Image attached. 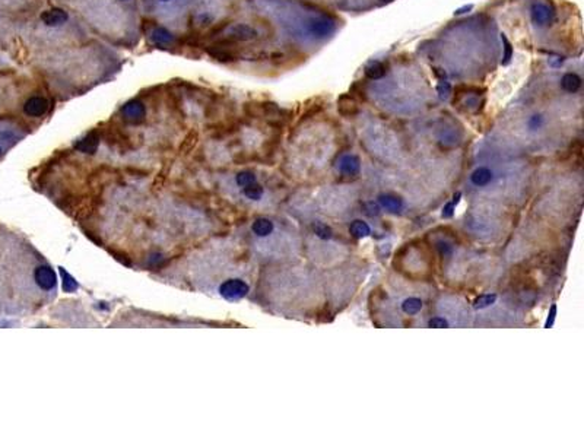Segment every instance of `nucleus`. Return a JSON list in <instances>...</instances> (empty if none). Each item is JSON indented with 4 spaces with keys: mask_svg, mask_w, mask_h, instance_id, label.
I'll return each mask as SVG.
<instances>
[{
    "mask_svg": "<svg viewBox=\"0 0 584 438\" xmlns=\"http://www.w3.org/2000/svg\"><path fill=\"white\" fill-rule=\"evenodd\" d=\"M56 292L48 263L13 231L0 227V322L32 313Z\"/></svg>",
    "mask_w": 584,
    "mask_h": 438,
    "instance_id": "nucleus-1",
    "label": "nucleus"
},
{
    "mask_svg": "<svg viewBox=\"0 0 584 438\" xmlns=\"http://www.w3.org/2000/svg\"><path fill=\"white\" fill-rule=\"evenodd\" d=\"M380 203L384 209L390 210V212H400L403 209V202L399 199V197H394V196H390V194H383L380 196Z\"/></svg>",
    "mask_w": 584,
    "mask_h": 438,
    "instance_id": "nucleus-14",
    "label": "nucleus"
},
{
    "mask_svg": "<svg viewBox=\"0 0 584 438\" xmlns=\"http://www.w3.org/2000/svg\"><path fill=\"white\" fill-rule=\"evenodd\" d=\"M530 15H532V20L538 26H548V25H551L554 22V18H555L554 10L548 4L541 3V1H536V3L532 4Z\"/></svg>",
    "mask_w": 584,
    "mask_h": 438,
    "instance_id": "nucleus-2",
    "label": "nucleus"
},
{
    "mask_svg": "<svg viewBox=\"0 0 584 438\" xmlns=\"http://www.w3.org/2000/svg\"><path fill=\"white\" fill-rule=\"evenodd\" d=\"M456 205H457V199L453 200V202H450V203H447V206L443 210V216H444V218L453 216V212H454V206H456Z\"/></svg>",
    "mask_w": 584,
    "mask_h": 438,
    "instance_id": "nucleus-25",
    "label": "nucleus"
},
{
    "mask_svg": "<svg viewBox=\"0 0 584 438\" xmlns=\"http://www.w3.org/2000/svg\"><path fill=\"white\" fill-rule=\"evenodd\" d=\"M380 1H391V0H380Z\"/></svg>",
    "mask_w": 584,
    "mask_h": 438,
    "instance_id": "nucleus-27",
    "label": "nucleus"
},
{
    "mask_svg": "<svg viewBox=\"0 0 584 438\" xmlns=\"http://www.w3.org/2000/svg\"><path fill=\"white\" fill-rule=\"evenodd\" d=\"M121 113H123V115H124L127 120H130V121H140V120H143L146 110H145V105H143L140 101H136V99H135V101L127 102V104L121 108Z\"/></svg>",
    "mask_w": 584,
    "mask_h": 438,
    "instance_id": "nucleus-7",
    "label": "nucleus"
},
{
    "mask_svg": "<svg viewBox=\"0 0 584 438\" xmlns=\"http://www.w3.org/2000/svg\"><path fill=\"white\" fill-rule=\"evenodd\" d=\"M402 310L408 316H415V314H418L422 310V301L419 298H416V297H409V298H406L403 301Z\"/></svg>",
    "mask_w": 584,
    "mask_h": 438,
    "instance_id": "nucleus-17",
    "label": "nucleus"
},
{
    "mask_svg": "<svg viewBox=\"0 0 584 438\" xmlns=\"http://www.w3.org/2000/svg\"><path fill=\"white\" fill-rule=\"evenodd\" d=\"M41 19L48 26H57V25H61V23H64L67 20V13L63 9L54 7V9L45 10L41 15Z\"/></svg>",
    "mask_w": 584,
    "mask_h": 438,
    "instance_id": "nucleus-10",
    "label": "nucleus"
},
{
    "mask_svg": "<svg viewBox=\"0 0 584 438\" xmlns=\"http://www.w3.org/2000/svg\"><path fill=\"white\" fill-rule=\"evenodd\" d=\"M48 108V101L42 96H32L23 105V113L29 117H39Z\"/></svg>",
    "mask_w": 584,
    "mask_h": 438,
    "instance_id": "nucleus-6",
    "label": "nucleus"
},
{
    "mask_svg": "<svg viewBox=\"0 0 584 438\" xmlns=\"http://www.w3.org/2000/svg\"><path fill=\"white\" fill-rule=\"evenodd\" d=\"M308 29H310L312 37H315V38H326V37H329L330 34L334 32L336 25H334V22L326 19V18H318V19H312L310 22Z\"/></svg>",
    "mask_w": 584,
    "mask_h": 438,
    "instance_id": "nucleus-4",
    "label": "nucleus"
},
{
    "mask_svg": "<svg viewBox=\"0 0 584 438\" xmlns=\"http://www.w3.org/2000/svg\"><path fill=\"white\" fill-rule=\"evenodd\" d=\"M273 222L268 218H259L253 224V232L257 237H268L273 232Z\"/></svg>",
    "mask_w": 584,
    "mask_h": 438,
    "instance_id": "nucleus-13",
    "label": "nucleus"
},
{
    "mask_svg": "<svg viewBox=\"0 0 584 438\" xmlns=\"http://www.w3.org/2000/svg\"><path fill=\"white\" fill-rule=\"evenodd\" d=\"M438 94H440V96L443 98V99H446L448 95H450V92H451V86H450V83H448L447 80L444 79V80H441L440 83H438Z\"/></svg>",
    "mask_w": 584,
    "mask_h": 438,
    "instance_id": "nucleus-23",
    "label": "nucleus"
},
{
    "mask_svg": "<svg viewBox=\"0 0 584 438\" xmlns=\"http://www.w3.org/2000/svg\"><path fill=\"white\" fill-rule=\"evenodd\" d=\"M364 73H365V76L368 77V79H371V80H377V79H381V77L387 73V66H386L383 61H378V60L370 61V63L365 66Z\"/></svg>",
    "mask_w": 584,
    "mask_h": 438,
    "instance_id": "nucleus-11",
    "label": "nucleus"
},
{
    "mask_svg": "<svg viewBox=\"0 0 584 438\" xmlns=\"http://www.w3.org/2000/svg\"><path fill=\"white\" fill-rule=\"evenodd\" d=\"M151 38H152V41H154L155 44H168V42L173 39V35H171V32L167 31L165 28H155V29L151 32Z\"/></svg>",
    "mask_w": 584,
    "mask_h": 438,
    "instance_id": "nucleus-18",
    "label": "nucleus"
},
{
    "mask_svg": "<svg viewBox=\"0 0 584 438\" xmlns=\"http://www.w3.org/2000/svg\"><path fill=\"white\" fill-rule=\"evenodd\" d=\"M428 326L429 327H435V329H440V327H448V322L444 319V317H440V316H437V317H432L431 320L428 322Z\"/></svg>",
    "mask_w": 584,
    "mask_h": 438,
    "instance_id": "nucleus-24",
    "label": "nucleus"
},
{
    "mask_svg": "<svg viewBox=\"0 0 584 438\" xmlns=\"http://www.w3.org/2000/svg\"><path fill=\"white\" fill-rule=\"evenodd\" d=\"M337 111H339V114L343 115V117H353V115H356L358 111H359L358 101L350 94L340 95L337 98Z\"/></svg>",
    "mask_w": 584,
    "mask_h": 438,
    "instance_id": "nucleus-5",
    "label": "nucleus"
},
{
    "mask_svg": "<svg viewBox=\"0 0 584 438\" xmlns=\"http://www.w3.org/2000/svg\"><path fill=\"white\" fill-rule=\"evenodd\" d=\"M314 232L318 238L321 240H329L331 238V229L326 225V224H321V222H317L314 225Z\"/></svg>",
    "mask_w": 584,
    "mask_h": 438,
    "instance_id": "nucleus-20",
    "label": "nucleus"
},
{
    "mask_svg": "<svg viewBox=\"0 0 584 438\" xmlns=\"http://www.w3.org/2000/svg\"><path fill=\"white\" fill-rule=\"evenodd\" d=\"M162 1H168V0H162Z\"/></svg>",
    "mask_w": 584,
    "mask_h": 438,
    "instance_id": "nucleus-28",
    "label": "nucleus"
},
{
    "mask_svg": "<svg viewBox=\"0 0 584 438\" xmlns=\"http://www.w3.org/2000/svg\"><path fill=\"white\" fill-rule=\"evenodd\" d=\"M555 314H557V305H552L551 307V313H549V317H548V322H546V327H549V326H552L554 324V320H555Z\"/></svg>",
    "mask_w": 584,
    "mask_h": 438,
    "instance_id": "nucleus-26",
    "label": "nucleus"
},
{
    "mask_svg": "<svg viewBox=\"0 0 584 438\" xmlns=\"http://www.w3.org/2000/svg\"><path fill=\"white\" fill-rule=\"evenodd\" d=\"M495 301H497V295H495V294H484V295H481V297L476 298V301H475V308H476V310H484V308L491 307Z\"/></svg>",
    "mask_w": 584,
    "mask_h": 438,
    "instance_id": "nucleus-19",
    "label": "nucleus"
},
{
    "mask_svg": "<svg viewBox=\"0 0 584 438\" xmlns=\"http://www.w3.org/2000/svg\"><path fill=\"white\" fill-rule=\"evenodd\" d=\"M76 148H78L79 151H82V152L85 153L95 152L98 148V136L95 133L88 134L85 139H82L79 142L78 145H76Z\"/></svg>",
    "mask_w": 584,
    "mask_h": 438,
    "instance_id": "nucleus-16",
    "label": "nucleus"
},
{
    "mask_svg": "<svg viewBox=\"0 0 584 438\" xmlns=\"http://www.w3.org/2000/svg\"><path fill=\"white\" fill-rule=\"evenodd\" d=\"M494 180V172L488 167H479L470 174V183L475 187H485Z\"/></svg>",
    "mask_w": 584,
    "mask_h": 438,
    "instance_id": "nucleus-8",
    "label": "nucleus"
},
{
    "mask_svg": "<svg viewBox=\"0 0 584 438\" xmlns=\"http://www.w3.org/2000/svg\"><path fill=\"white\" fill-rule=\"evenodd\" d=\"M544 123H545V120H544V117L542 115H533V117H530L529 118V121H527V126H529V129L530 130H538V129H541L542 126H544Z\"/></svg>",
    "mask_w": 584,
    "mask_h": 438,
    "instance_id": "nucleus-22",
    "label": "nucleus"
},
{
    "mask_svg": "<svg viewBox=\"0 0 584 438\" xmlns=\"http://www.w3.org/2000/svg\"><path fill=\"white\" fill-rule=\"evenodd\" d=\"M501 39L504 42V56H503V64H508L510 60L513 57V47L510 44V41L507 39L506 35H501Z\"/></svg>",
    "mask_w": 584,
    "mask_h": 438,
    "instance_id": "nucleus-21",
    "label": "nucleus"
},
{
    "mask_svg": "<svg viewBox=\"0 0 584 438\" xmlns=\"http://www.w3.org/2000/svg\"><path fill=\"white\" fill-rule=\"evenodd\" d=\"M337 171L346 177H356L361 171V161L356 155H343L337 161Z\"/></svg>",
    "mask_w": 584,
    "mask_h": 438,
    "instance_id": "nucleus-3",
    "label": "nucleus"
},
{
    "mask_svg": "<svg viewBox=\"0 0 584 438\" xmlns=\"http://www.w3.org/2000/svg\"><path fill=\"white\" fill-rule=\"evenodd\" d=\"M349 232L350 235H353L355 238H364V237H368V235H370L371 228L367 222L356 219V221H353V222L350 224Z\"/></svg>",
    "mask_w": 584,
    "mask_h": 438,
    "instance_id": "nucleus-15",
    "label": "nucleus"
},
{
    "mask_svg": "<svg viewBox=\"0 0 584 438\" xmlns=\"http://www.w3.org/2000/svg\"><path fill=\"white\" fill-rule=\"evenodd\" d=\"M230 37L234 39H238V41H249V39H253L257 37V31L254 28H252L250 25L238 23V25H234L233 28L230 29Z\"/></svg>",
    "mask_w": 584,
    "mask_h": 438,
    "instance_id": "nucleus-9",
    "label": "nucleus"
},
{
    "mask_svg": "<svg viewBox=\"0 0 584 438\" xmlns=\"http://www.w3.org/2000/svg\"><path fill=\"white\" fill-rule=\"evenodd\" d=\"M561 86L563 89L570 92V94H574L580 89L582 86V77L579 76L577 73H565L563 79H561Z\"/></svg>",
    "mask_w": 584,
    "mask_h": 438,
    "instance_id": "nucleus-12",
    "label": "nucleus"
}]
</instances>
